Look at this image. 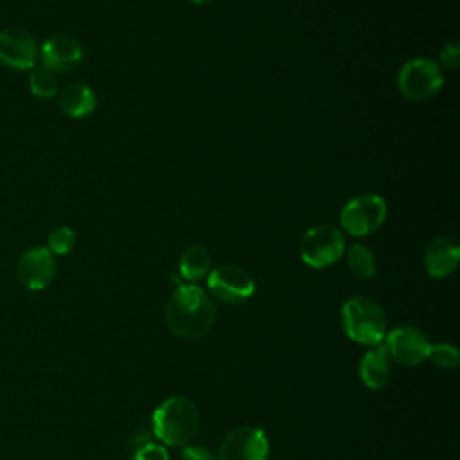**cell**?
<instances>
[{"label":"cell","mask_w":460,"mask_h":460,"mask_svg":"<svg viewBox=\"0 0 460 460\" xmlns=\"http://www.w3.org/2000/svg\"><path fill=\"white\" fill-rule=\"evenodd\" d=\"M216 322V305L196 284H180L167 300L165 323L181 340L203 338Z\"/></svg>","instance_id":"1"},{"label":"cell","mask_w":460,"mask_h":460,"mask_svg":"<svg viewBox=\"0 0 460 460\" xmlns=\"http://www.w3.org/2000/svg\"><path fill=\"white\" fill-rule=\"evenodd\" d=\"M199 426L196 404L181 395L165 399L153 411V431L167 446H185Z\"/></svg>","instance_id":"2"},{"label":"cell","mask_w":460,"mask_h":460,"mask_svg":"<svg viewBox=\"0 0 460 460\" xmlns=\"http://www.w3.org/2000/svg\"><path fill=\"white\" fill-rule=\"evenodd\" d=\"M341 327L352 341L376 347L386 336V316L374 298L352 296L341 305Z\"/></svg>","instance_id":"3"},{"label":"cell","mask_w":460,"mask_h":460,"mask_svg":"<svg viewBox=\"0 0 460 460\" xmlns=\"http://www.w3.org/2000/svg\"><path fill=\"white\" fill-rule=\"evenodd\" d=\"M444 77L437 63L426 58L406 61L397 75L399 92L410 101H428L442 88Z\"/></svg>","instance_id":"4"},{"label":"cell","mask_w":460,"mask_h":460,"mask_svg":"<svg viewBox=\"0 0 460 460\" xmlns=\"http://www.w3.org/2000/svg\"><path fill=\"white\" fill-rule=\"evenodd\" d=\"M386 219V203L381 196L367 192L345 203L340 214L343 230L354 237H365L376 232Z\"/></svg>","instance_id":"5"},{"label":"cell","mask_w":460,"mask_h":460,"mask_svg":"<svg viewBox=\"0 0 460 460\" xmlns=\"http://www.w3.org/2000/svg\"><path fill=\"white\" fill-rule=\"evenodd\" d=\"M343 252V235L336 226L331 225H316L309 228L300 241V259L316 270L334 264Z\"/></svg>","instance_id":"6"},{"label":"cell","mask_w":460,"mask_h":460,"mask_svg":"<svg viewBox=\"0 0 460 460\" xmlns=\"http://www.w3.org/2000/svg\"><path fill=\"white\" fill-rule=\"evenodd\" d=\"M208 291L225 304H241L255 293L253 277L241 266L221 264L208 273Z\"/></svg>","instance_id":"7"},{"label":"cell","mask_w":460,"mask_h":460,"mask_svg":"<svg viewBox=\"0 0 460 460\" xmlns=\"http://www.w3.org/2000/svg\"><path fill=\"white\" fill-rule=\"evenodd\" d=\"M385 347L388 356L406 367L420 365L429 356L431 343L428 336L411 325L395 327L385 336Z\"/></svg>","instance_id":"8"},{"label":"cell","mask_w":460,"mask_h":460,"mask_svg":"<svg viewBox=\"0 0 460 460\" xmlns=\"http://www.w3.org/2000/svg\"><path fill=\"white\" fill-rule=\"evenodd\" d=\"M40 58L38 41L20 27L0 31V63L14 70H32Z\"/></svg>","instance_id":"9"},{"label":"cell","mask_w":460,"mask_h":460,"mask_svg":"<svg viewBox=\"0 0 460 460\" xmlns=\"http://www.w3.org/2000/svg\"><path fill=\"white\" fill-rule=\"evenodd\" d=\"M268 437L261 428L239 426L219 446V460H266Z\"/></svg>","instance_id":"10"},{"label":"cell","mask_w":460,"mask_h":460,"mask_svg":"<svg viewBox=\"0 0 460 460\" xmlns=\"http://www.w3.org/2000/svg\"><path fill=\"white\" fill-rule=\"evenodd\" d=\"M16 275L23 288L41 291L54 280L56 259L47 246L29 248L18 259Z\"/></svg>","instance_id":"11"},{"label":"cell","mask_w":460,"mask_h":460,"mask_svg":"<svg viewBox=\"0 0 460 460\" xmlns=\"http://www.w3.org/2000/svg\"><path fill=\"white\" fill-rule=\"evenodd\" d=\"M40 58L43 66L50 68L52 72H68L81 63L83 49L75 38L54 34L43 41Z\"/></svg>","instance_id":"12"},{"label":"cell","mask_w":460,"mask_h":460,"mask_svg":"<svg viewBox=\"0 0 460 460\" xmlns=\"http://www.w3.org/2000/svg\"><path fill=\"white\" fill-rule=\"evenodd\" d=\"M460 261V244L453 235L435 237L424 252V266L428 275L442 279L451 275Z\"/></svg>","instance_id":"13"},{"label":"cell","mask_w":460,"mask_h":460,"mask_svg":"<svg viewBox=\"0 0 460 460\" xmlns=\"http://www.w3.org/2000/svg\"><path fill=\"white\" fill-rule=\"evenodd\" d=\"M392 374L390 356L385 345H376L372 350H368L361 363H359V376L367 388L370 390H383Z\"/></svg>","instance_id":"14"},{"label":"cell","mask_w":460,"mask_h":460,"mask_svg":"<svg viewBox=\"0 0 460 460\" xmlns=\"http://www.w3.org/2000/svg\"><path fill=\"white\" fill-rule=\"evenodd\" d=\"M97 99L90 86L83 83L66 84L59 93V108L74 119L88 117L95 110Z\"/></svg>","instance_id":"15"},{"label":"cell","mask_w":460,"mask_h":460,"mask_svg":"<svg viewBox=\"0 0 460 460\" xmlns=\"http://www.w3.org/2000/svg\"><path fill=\"white\" fill-rule=\"evenodd\" d=\"M210 253L203 246H189L180 257V275L187 282L201 280L210 270Z\"/></svg>","instance_id":"16"},{"label":"cell","mask_w":460,"mask_h":460,"mask_svg":"<svg viewBox=\"0 0 460 460\" xmlns=\"http://www.w3.org/2000/svg\"><path fill=\"white\" fill-rule=\"evenodd\" d=\"M347 264L354 277L370 279L376 275V257L363 244H352L347 252Z\"/></svg>","instance_id":"17"},{"label":"cell","mask_w":460,"mask_h":460,"mask_svg":"<svg viewBox=\"0 0 460 460\" xmlns=\"http://www.w3.org/2000/svg\"><path fill=\"white\" fill-rule=\"evenodd\" d=\"M29 88H31L32 95H36V97H41V99L54 97L58 93L56 72H52L50 68H47L43 65L34 66L29 75Z\"/></svg>","instance_id":"18"},{"label":"cell","mask_w":460,"mask_h":460,"mask_svg":"<svg viewBox=\"0 0 460 460\" xmlns=\"http://www.w3.org/2000/svg\"><path fill=\"white\" fill-rule=\"evenodd\" d=\"M75 244V232L70 226H58L49 234L47 248L52 255H66Z\"/></svg>","instance_id":"19"},{"label":"cell","mask_w":460,"mask_h":460,"mask_svg":"<svg viewBox=\"0 0 460 460\" xmlns=\"http://www.w3.org/2000/svg\"><path fill=\"white\" fill-rule=\"evenodd\" d=\"M428 359H431L442 370H451L458 365V350L451 343H437L431 345Z\"/></svg>","instance_id":"20"},{"label":"cell","mask_w":460,"mask_h":460,"mask_svg":"<svg viewBox=\"0 0 460 460\" xmlns=\"http://www.w3.org/2000/svg\"><path fill=\"white\" fill-rule=\"evenodd\" d=\"M133 460H169V455L164 446L149 442L137 449V453L133 455Z\"/></svg>","instance_id":"21"},{"label":"cell","mask_w":460,"mask_h":460,"mask_svg":"<svg viewBox=\"0 0 460 460\" xmlns=\"http://www.w3.org/2000/svg\"><path fill=\"white\" fill-rule=\"evenodd\" d=\"M458 61H460V47H458L456 41H451V43H447V45L442 49V52H440V63H442L444 66L455 68V66L458 65Z\"/></svg>","instance_id":"22"},{"label":"cell","mask_w":460,"mask_h":460,"mask_svg":"<svg viewBox=\"0 0 460 460\" xmlns=\"http://www.w3.org/2000/svg\"><path fill=\"white\" fill-rule=\"evenodd\" d=\"M181 460H216V456L203 446H187L181 451Z\"/></svg>","instance_id":"23"},{"label":"cell","mask_w":460,"mask_h":460,"mask_svg":"<svg viewBox=\"0 0 460 460\" xmlns=\"http://www.w3.org/2000/svg\"><path fill=\"white\" fill-rule=\"evenodd\" d=\"M192 4H198V5H201V4H207V2H210V0H190Z\"/></svg>","instance_id":"24"}]
</instances>
